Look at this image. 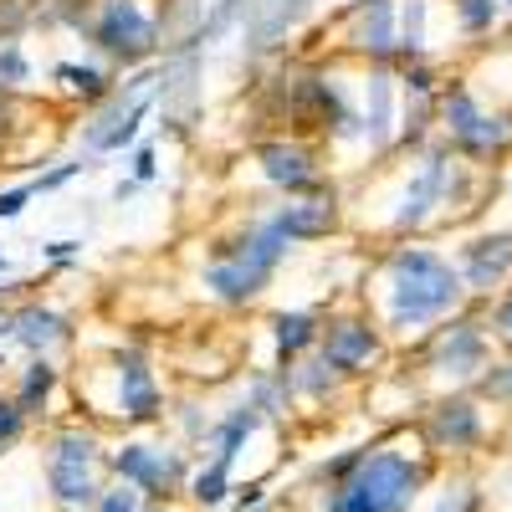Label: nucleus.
Returning a JSON list of instances; mask_svg holds the SVG:
<instances>
[{"label": "nucleus", "instance_id": "obj_20", "mask_svg": "<svg viewBox=\"0 0 512 512\" xmlns=\"http://www.w3.org/2000/svg\"><path fill=\"white\" fill-rule=\"evenodd\" d=\"M451 262L461 272L466 297L482 308L512 282V226H477V231H461L451 246Z\"/></svg>", "mask_w": 512, "mask_h": 512}, {"label": "nucleus", "instance_id": "obj_2", "mask_svg": "<svg viewBox=\"0 0 512 512\" xmlns=\"http://www.w3.org/2000/svg\"><path fill=\"white\" fill-rule=\"evenodd\" d=\"M354 297L379 318L395 349H410L436 323L461 313L472 297L461 287V272L451 251L436 241H384L369 251V267L354 287Z\"/></svg>", "mask_w": 512, "mask_h": 512}, {"label": "nucleus", "instance_id": "obj_32", "mask_svg": "<svg viewBox=\"0 0 512 512\" xmlns=\"http://www.w3.org/2000/svg\"><path fill=\"white\" fill-rule=\"evenodd\" d=\"M0 98H36V62L26 41H0Z\"/></svg>", "mask_w": 512, "mask_h": 512}, {"label": "nucleus", "instance_id": "obj_1", "mask_svg": "<svg viewBox=\"0 0 512 512\" xmlns=\"http://www.w3.org/2000/svg\"><path fill=\"white\" fill-rule=\"evenodd\" d=\"M487 195H497V175L472 169L451 154V144L431 139L369 169L359 195H349V231L369 236L374 246L431 241L436 231H461L477 221Z\"/></svg>", "mask_w": 512, "mask_h": 512}, {"label": "nucleus", "instance_id": "obj_24", "mask_svg": "<svg viewBox=\"0 0 512 512\" xmlns=\"http://www.w3.org/2000/svg\"><path fill=\"white\" fill-rule=\"evenodd\" d=\"M267 431V420L256 415L241 395L226 405V410H216V420H210V436L200 441V451H195V461H221V466H241V456H246V446Z\"/></svg>", "mask_w": 512, "mask_h": 512}, {"label": "nucleus", "instance_id": "obj_43", "mask_svg": "<svg viewBox=\"0 0 512 512\" xmlns=\"http://www.w3.org/2000/svg\"><path fill=\"white\" fill-rule=\"evenodd\" d=\"M31 200H36L31 180H21V185H0V221H16Z\"/></svg>", "mask_w": 512, "mask_h": 512}, {"label": "nucleus", "instance_id": "obj_35", "mask_svg": "<svg viewBox=\"0 0 512 512\" xmlns=\"http://www.w3.org/2000/svg\"><path fill=\"white\" fill-rule=\"evenodd\" d=\"M88 169H98V159H88V154H72V159H57V164H41V175H31V190H36V195H57V190H67L77 175H88Z\"/></svg>", "mask_w": 512, "mask_h": 512}, {"label": "nucleus", "instance_id": "obj_19", "mask_svg": "<svg viewBox=\"0 0 512 512\" xmlns=\"http://www.w3.org/2000/svg\"><path fill=\"white\" fill-rule=\"evenodd\" d=\"M318 6L323 0H246V16L236 31L241 57L272 62V57L292 52V41L318 26Z\"/></svg>", "mask_w": 512, "mask_h": 512}, {"label": "nucleus", "instance_id": "obj_21", "mask_svg": "<svg viewBox=\"0 0 512 512\" xmlns=\"http://www.w3.org/2000/svg\"><path fill=\"white\" fill-rule=\"evenodd\" d=\"M6 390L31 425H47V420L67 415V400H72L62 359H16V369L6 374Z\"/></svg>", "mask_w": 512, "mask_h": 512}, {"label": "nucleus", "instance_id": "obj_3", "mask_svg": "<svg viewBox=\"0 0 512 512\" xmlns=\"http://www.w3.org/2000/svg\"><path fill=\"white\" fill-rule=\"evenodd\" d=\"M297 256V246L282 236L272 210H241L236 221L210 231L200 241V256L190 267V287L205 308L216 313H251L262 308V297L277 287L282 267Z\"/></svg>", "mask_w": 512, "mask_h": 512}, {"label": "nucleus", "instance_id": "obj_6", "mask_svg": "<svg viewBox=\"0 0 512 512\" xmlns=\"http://www.w3.org/2000/svg\"><path fill=\"white\" fill-rule=\"evenodd\" d=\"M108 431L88 415H57L36 425L41 487L57 512H88L108 487Z\"/></svg>", "mask_w": 512, "mask_h": 512}, {"label": "nucleus", "instance_id": "obj_45", "mask_svg": "<svg viewBox=\"0 0 512 512\" xmlns=\"http://www.w3.org/2000/svg\"><path fill=\"white\" fill-rule=\"evenodd\" d=\"M139 190H144V185H139V180H128V175H123V180H118V185H113V200H118V205H123V200H134V195H139Z\"/></svg>", "mask_w": 512, "mask_h": 512}, {"label": "nucleus", "instance_id": "obj_28", "mask_svg": "<svg viewBox=\"0 0 512 512\" xmlns=\"http://www.w3.org/2000/svg\"><path fill=\"white\" fill-rule=\"evenodd\" d=\"M441 6H446L451 31L466 41V47H487V41L502 31V21H507L502 0H441Z\"/></svg>", "mask_w": 512, "mask_h": 512}, {"label": "nucleus", "instance_id": "obj_25", "mask_svg": "<svg viewBox=\"0 0 512 512\" xmlns=\"http://www.w3.org/2000/svg\"><path fill=\"white\" fill-rule=\"evenodd\" d=\"M287 379H292V395H297V410H333V405H344L354 395V379L338 374L318 349L303 354L297 364H287Z\"/></svg>", "mask_w": 512, "mask_h": 512}, {"label": "nucleus", "instance_id": "obj_34", "mask_svg": "<svg viewBox=\"0 0 512 512\" xmlns=\"http://www.w3.org/2000/svg\"><path fill=\"white\" fill-rule=\"evenodd\" d=\"M472 390L492 405V410H507L512 415V354H492V364L482 369V379Z\"/></svg>", "mask_w": 512, "mask_h": 512}, {"label": "nucleus", "instance_id": "obj_38", "mask_svg": "<svg viewBox=\"0 0 512 512\" xmlns=\"http://www.w3.org/2000/svg\"><path fill=\"white\" fill-rule=\"evenodd\" d=\"M36 31V0H0V41H26Z\"/></svg>", "mask_w": 512, "mask_h": 512}, {"label": "nucleus", "instance_id": "obj_42", "mask_svg": "<svg viewBox=\"0 0 512 512\" xmlns=\"http://www.w3.org/2000/svg\"><path fill=\"white\" fill-rule=\"evenodd\" d=\"M82 262V241L77 236H57V241H41V267L47 272H67Z\"/></svg>", "mask_w": 512, "mask_h": 512}, {"label": "nucleus", "instance_id": "obj_7", "mask_svg": "<svg viewBox=\"0 0 512 512\" xmlns=\"http://www.w3.org/2000/svg\"><path fill=\"white\" fill-rule=\"evenodd\" d=\"M436 139L451 144V154H461L472 169L502 175L512 164V108L487 103L466 72H446L436 98Z\"/></svg>", "mask_w": 512, "mask_h": 512}, {"label": "nucleus", "instance_id": "obj_36", "mask_svg": "<svg viewBox=\"0 0 512 512\" xmlns=\"http://www.w3.org/2000/svg\"><path fill=\"white\" fill-rule=\"evenodd\" d=\"M482 318H487V328H492L497 354H512V282L492 297V303H482Z\"/></svg>", "mask_w": 512, "mask_h": 512}, {"label": "nucleus", "instance_id": "obj_22", "mask_svg": "<svg viewBox=\"0 0 512 512\" xmlns=\"http://www.w3.org/2000/svg\"><path fill=\"white\" fill-rule=\"evenodd\" d=\"M118 67H108V62H98L93 52L88 57H57L52 67H47V93L67 108V113H88V108H98L113 88H118Z\"/></svg>", "mask_w": 512, "mask_h": 512}, {"label": "nucleus", "instance_id": "obj_47", "mask_svg": "<svg viewBox=\"0 0 512 512\" xmlns=\"http://www.w3.org/2000/svg\"><path fill=\"white\" fill-rule=\"evenodd\" d=\"M144 512H185L180 502H144Z\"/></svg>", "mask_w": 512, "mask_h": 512}, {"label": "nucleus", "instance_id": "obj_18", "mask_svg": "<svg viewBox=\"0 0 512 512\" xmlns=\"http://www.w3.org/2000/svg\"><path fill=\"white\" fill-rule=\"evenodd\" d=\"M6 349L16 359H67L77 349V318L52 297L26 292L6 308Z\"/></svg>", "mask_w": 512, "mask_h": 512}, {"label": "nucleus", "instance_id": "obj_8", "mask_svg": "<svg viewBox=\"0 0 512 512\" xmlns=\"http://www.w3.org/2000/svg\"><path fill=\"white\" fill-rule=\"evenodd\" d=\"M497 344L492 328L482 318L477 303H466L461 313H451L446 323H436L425 338L410 344V374L425 395H446V390H472L482 379V369L492 364Z\"/></svg>", "mask_w": 512, "mask_h": 512}, {"label": "nucleus", "instance_id": "obj_26", "mask_svg": "<svg viewBox=\"0 0 512 512\" xmlns=\"http://www.w3.org/2000/svg\"><path fill=\"white\" fill-rule=\"evenodd\" d=\"M236 395H241L256 415H262L272 431H282V425L297 420V395H292V379H287L282 364H256V369H246V379H241Z\"/></svg>", "mask_w": 512, "mask_h": 512}, {"label": "nucleus", "instance_id": "obj_11", "mask_svg": "<svg viewBox=\"0 0 512 512\" xmlns=\"http://www.w3.org/2000/svg\"><path fill=\"white\" fill-rule=\"evenodd\" d=\"M410 431L420 436L425 451L436 456V466H461V461L482 456L497 441V410L477 390L425 395V405L410 420Z\"/></svg>", "mask_w": 512, "mask_h": 512}, {"label": "nucleus", "instance_id": "obj_46", "mask_svg": "<svg viewBox=\"0 0 512 512\" xmlns=\"http://www.w3.org/2000/svg\"><path fill=\"white\" fill-rule=\"evenodd\" d=\"M497 190H502V200L512 205V164H507V169H502V175H497Z\"/></svg>", "mask_w": 512, "mask_h": 512}, {"label": "nucleus", "instance_id": "obj_41", "mask_svg": "<svg viewBox=\"0 0 512 512\" xmlns=\"http://www.w3.org/2000/svg\"><path fill=\"white\" fill-rule=\"evenodd\" d=\"M88 512H144V497L128 487V482H113V477H108V487L98 492V502H93Z\"/></svg>", "mask_w": 512, "mask_h": 512}, {"label": "nucleus", "instance_id": "obj_13", "mask_svg": "<svg viewBox=\"0 0 512 512\" xmlns=\"http://www.w3.org/2000/svg\"><path fill=\"white\" fill-rule=\"evenodd\" d=\"M318 354L354 384H369L374 374L390 369L395 344L379 328V318L359 303V297H333L323 313V333H318Z\"/></svg>", "mask_w": 512, "mask_h": 512}, {"label": "nucleus", "instance_id": "obj_9", "mask_svg": "<svg viewBox=\"0 0 512 512\" xmlns=\"http://www.w3.org/2000/svg\"><path fill=\"white\" fill-rule=\"evenodd\" d=\"M195 472V451L175 441L164 425L118 431L108 441V477L128 482L144 502H185V482Z\"/></svg>", "mask_w": 512, "mask_h": 512}, {"label": "nucleus", "instance_id": "obj_48", "mask_svg": "<svg viewBox=\"0 0 512 512\" xmlns=\"http://www.w3.org/2000/svg\"><path fill=\"white\" fill-rule=\"evenodd\" d=\"M0 277H11V251L0 246Z\"/></svg>", "mask_w": 512, "mask_h": 512}, {"label": "nucleus", "instance_id": "obj_27", "mask_svg": "<svg viewBox=\"0 0 512 512\" xmlns=\"http://www.w3.org/2000/svg\"><path fill=\"white\" fill-rule=\"evenodd\" d=\"M410 512H487V492L466 466H441Z\"/></svg>", "mask_w": 512, "mask_h": 512}, {"label": "nucleus", "instance_id": "obj_17", "mask_svg": "<svg viewBox=\"0 0 512 512\" xmlns=\"http://www.w3.org/2000/svg\"><path fill=\"white\" fill-rule=\"evenodd\" d=\"M272 221L282 226V236L308 251V246H323V241H338L349 236V190L344 180H323L318 190H303V195H287V200H272Z\"/></svg>", "mask_w": 512, "mask_h": 512}, {"label": "nucleus", "instance_id": "obj_15", "mask_svg": "<svg viewBox=\"0 0 512 512\" xmlns=\"http://www.w3.org/2000/svg\"><path fill=\"white\" fill-rule=\"evenodd\" d=\"M246 164L272 200L303 195V190H318L323 180H333L328 149L318 139H303V134H256L246 144Z\"/></svg>", "mask_w": 512, "mask_h": 512}, {"label": "nucleus", "instance_id": "obj_44", "mask_svg": "<svg viewBox=\"0 0 512 512\" xmlns=\"http://www.w3.org/2000/svg\"><path fill=\"white\" fill-rule=\"evenodd\" d=\"M16 113H21V98H0V159H6V149L16 139Z\"/></svg>", "mask_w": 512, "mask_h": 512}, {"label": "nucleus", "instance_id": "obj_39", "mask_svg": "<svg viewBox=\"0 0 512 512\" xmlns=\"http://www.w3.org/2000/svg\"><path fill=\"white\" fill-rule=\"evenodd\" d=\"M123 159H128V180H139V185H154L159 180V139L144 134Z\"/></svg>", "mask_w": 512, "mask_h": 512}, {"label": "nucleus", "instance_id": "obj_4", "mask_svg": "<svg viewBox=\"0 0 512 512\" xmlns=\"http://www.w3.org/2000/svg\"><path fill=\"white\" fill-rule=\"evenodd\" d=\"M67 390H72L77 415L98 420L108 436L164 425V410H169V384L159 374L149 338H123L108 354L88 359L77 374H67Z\"/></svg>", "mask_w": 512, "mask_h": 512}, {"label": "nucleus", "instance_id": "obj_14", "mask_svg": "<svg viewBox=\"0 0 512 512\" xmlns=\"http://www.w3.org/2000/svg\"><path fill=\"white\" fill-rule=\"evenodd\" d=\"M88 52L118 72H134L159 62L164 41H159V11L154 0H93V21L82 31Z\"/></svg>", "mask_w": 512, "mask_h": 512}, {"label": "nucleus", "instance_id": "obj_40", "mask_svg": "<svg viewBox=\"0 0 512 512\" xmlns=\"http://www.w3.org/2000/svg\"><path fill=\"white\" fill-rule=\"evenodd\" d=\"M272 502V477H246L231 487V512H256V507H267Z\"/></svg>", "mask_w": 512, "mask_h": 512}, {"label": "nucleus", "instance_id": "obj_5", "mask_svg": "<svg viewBox=\"0 0 512 512\" xmlns=\"http://www.w3.org/2000/svg\"><path fill=\"white\" fill-rule=\"evenodd\" d=\"M441 472L410 425H390L364 441V456L349 477L318 487V512H410Z\"/></svg>", "mask_w": 512, "mask_h": 512}, {"label": "nucleus", "instance_id": "obj_51", "mask_svg": "<svg viewBox=\"0 0 512 512\" xmlns=\"http://www.w3.org/2000/svg\"><path fill=\"white\" fill-rule=\"evenodd\" d=\"M507 436H512V420H507Z\"/></svg>", "mask_w": 512, "mask_h": 512}, {"label": "nucleus", "instance_id": "obj_50", "mask_svg": "<svg viewBox=\"0 0 512 512\" xmlns=\"http://www.w3.org/2000/svg\"><path fill=\"white\" fill-rule=\"evenodd\" d=\"M323 6H338V0H323Z\"/></svg>", "mask_w": 512, "mask_h": 512}, {"label": "nucleus", "instance_id": "obj_12", "mask_svg": "<svg viewBox=\"0 0 512 512\" xmlns=\"http://www.w3.org/2000/svg\"><path fill=\"white\" fill-rule=\"evenodd\" d=\"M328 57L349 67H395L400 62V0H338L318 21Z\"/></svg>", "mask_w": 512, "mask_h": 512}, {"label": "nucleus", "instance_id": "obj_37", "mask_svg": "<svg viewBox=\"0 0 512 512\" xmlns=\"http://www.w3.org/2000/svg\"><path fill=\"white\" fill-rule=\"evenodd\" d=\"M36 431V425L16 410V400H11V390H6V384H0V456H6V451H16L26 436Z\"/></svg>", "mask_w": 512, "mask_h": 512}, {"label": "nucleus", "instance_id": "obj_33", "mask_svg": "<svg viewBox=\"0 0 512 512\" xmlns=\"http://www.w3.org/2000/svg\"><path fill=\"white\" fill-rule=\"evenodd\" d=\"M246 16V0H205V26H200V47H221V41H236Z\"/></svg>", "mask_w": 512, "mask_h": 512}, {"label": "nucleus", "instance_id": "obj_29", "mask_svg": "<svg viewBox=\"0 0 512 512\" xmlns=\"http://www.w3.org/2000/svg\"><path fill=\"white\" fill-rule=\"evenodd\" d=\"M231 487H236V466H221V461H195V472L185 482V502L195 512H221L231 502Z\"/></svg>", "mask_w": 512, "mask_h": 512}, {"label": "nucleus", "instance_id": "obj_16", "mask_svg": "<svg viewBox=\"0 0 512 512\" xmlns=\"http://www.w3.org/2000/svg\"><path fill=\"white\" fill-rule=\"evenodd\" d=\"M359 88V149L349 175H369L400 149V72L395 67H354Z\"/></svg>", "mask_w": 512, "mask_h": 512}, {"label": "nucleus", "instance_id": "obj_23", "mask_svg": "<svg viewBox=\"0 0 512 512\" xmlns=\"http://www.w3.org/2000/svg\"><path fill=\"white\" fill-rule=\"evenodd\" d=\"M333 303V297H328ZM328 303H297V308H272L262 318V338H267V364H297L303 354L318 349V333H323V313Z\"/></svg>", "mask_w": 512, "mask_h": 512}, {"label": "nucleus", "instance_id": "obj_30", "mask_svg": "<svg viewBox=\"0 0 512 512\" xmlns=\"http://www.w3.org/2000/svg\"><path fill=\"white\" fill-rule=\"evenodd\" d=\"M210 420H216V410L205 405V395H169V410H164V431L185 441L190 451H200V441L210 436Z\"/></svg>", "mask_w": 512, "mask_h": 512}, {"label": "nucleus", "instance_id": "obj_31", "mask_svg": "<svg viewBox=\"0 0 512 512\" xmlns=\"http://www.w3.org/2000/svg\"><path fill=\"white\" fill-rule=\"evenodd\" d=\"M93 21V0H36V31L41 36H72L82 41Z\"/></svg>", "mask_w": 512, "mask_h": 512}, {"label": "nucleus", "instance_id": "obj_49", "mask_svg": "<svg viewBox=\"0 0 512 512\" xmlns=\"http://www.w3.org/2000/svg\"><path fill=\"white\" fill-rule=\"evenodd\" d=\"M502 11H507V21H512V0H502Z\"/></svg>", "mask_w": 512, "mask_h": 512}, {"label": "nucleus", "instance_id": "obj_10", "mask_svg": "<svg viewBox=\"0 0 512 512\" xmlns=\"http://www.w3.org/2000/svg\"><path fill=\"white\" fill-rule=\"evenodd\" d=\"M154 88H159V62L123 72L118 88L98 108L77 113V154H88V159H123L149 134V123H154Z\"/></svg>", "mask_w": 512, "mask_h": 512}]
</instances>
